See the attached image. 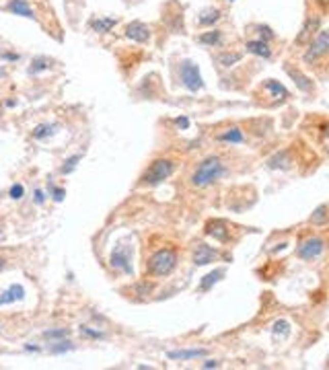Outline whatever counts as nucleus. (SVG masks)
I'll use <instances>...</instances> for the list:
<instances>
[{
  "label": "nucleus",
  "mask_w": 329,
  "mask_h": 370,
  "mask_svg": "<svg viewBox=\"0 0 329 370\" xmlns=\"http://www.w3.org/2000/svg\"><path fill=\"white\" fill-rule=\"evenodd\" d=\"M325 247H327L325 239H321V237H309L307 241H303V243L298 245L296 255H298L300 259H305V261H313V259H317V257L325 251Z\"/></svg>",
  "instance_id": "obj_5"
},
{
  "label": "nucleus",
  "mask_w": 329,
  "mask_h": 370,
  "mask_svg": "<svg viewBox=\"0 0 329 370\" xmlns=\"http://www.w3.org/2000/svg\"><path fill=\"white\" fill-rule=\"evenodd\" d=\"M72 350H74V346H72L70 341H66V337H64V339H60L56 346H51V348H49V352H51V354H64V352H72Z\"/></svg>",
  "instance_id": "obj_28"
},
{
  "label": "nucleus",
  "mask_w": 329,
  "mask_h": 370,
  "mask_svg": "<svg viewBox=\"0 0 329 370\" xmlns=\"http://www.w3.org/2000/svg\"><path fill=\"white\" fill-rule=\"evenodd\" d=\"M23 193H25V187H23L21 183H17V185H13V187L9 189V195H11L13 200H21Z\"/></svg>",
  "instance_id": "obj_33"
},
{
  "label": "nucleus",
  "mask_w": 329,
  "mask_h": 370,
  "mask_svg": "<svg viewBox=\"0 0 329 370\" xmlns=\"http://www.w3.org/2000/svg\"><path fill=\"white\" fill-rule=\"evenodd\" d=\"M80 158H83V154H72V156L68 158V161H64V165H62V169H60V171H62L64 175H66V173H72V171L76 169V165L80 163Z\"/></svg>",
  "instance_id": "obj_27"
},
{
  "label": "nucleus",
  "mask_w": 329,
  "mask_h": 370,
  "mask_svg": "<svg viewBox=\"0 0 329 370\" xmlns=\"http://www.w3.org/2000/svg\"><path fill=\"white\" fill-rule=\"evenodd\" d=\"M223 278H225V270H214V272H210L208 276H204V278H202V282H200V290H202V292L210 290L216 282H221Z\"/></svg>",
  "instance_id": "obj_18"
},
{
  "label": "nucleus",
  "mask_w": 329,
  "mask_h": 370,
  "mask_svg": "<svg viewBox=\"0 0 329 370\" xmlns=\"http://www.w3.org/2000/svg\"><path fill=\"white\" fill-rule=\"evenodd\" d=\"M221 39H223V31H208V33L200 35V43H204V45H218Z\"/></svg>",
  "instance_id": "obj_25"
},
{
  "label": "nucleus",
  "mask_w": 329,
  "mask_h": 370,
  "mask_svg": "<svg viewBox=\"0 0 329 370\" xmlns=\"http://www.w3.org/2000/svg\"><path fill=\"white\" fill-rule=\"evenodd\" d=\"M56 130H58V124H39V126H35V128H33V138L43 140V138L51 136Z\"/></svg>",
  "instance_id": "obj_22"
},
{
  "label": "nucleus",
  "mask_w": 329,
  "mask_h": 370,
  "mask_svg": "<svg viewBox=\"0 0 329 370\" xmlns=\"http://www.w3.org/2000/svg\"><path fill=\"white\" fill-rule=\"evenodd\" d=\"M225 175H227V169H225L221 158H218V156H208L196 167V171L191 173L189 181H191L194 187H208V185H212L214 181H218Z\"/></svg>",
  "instance_id": "obj_2"
},
{
  "label": "nucleus",
  "mask_w": 329,
  "mask_h": 370,
  "mask_svg": "<svg viewBox=\"0 0 329 370\" xmlns=\"http://www.w3.org/2000/svg\"><path fill=\"white\" fill-rule=\"evenodd\" d=\"M177 249L173 247H164V249H158L154 251L148 261H146V272L154 278H167L175 272L177 268Z\"/></svg>",
  "instance_id": "obj_1"
},
{
  "label": "nucleus",
  "mask_w": 329,
  "mask_h": 370,
  "mask_svg": "<svg viewBox=\"0 0 329 370\" xmlns=\"http://www.w3.org/2000/svg\"><path fill=\"white\" fill-rule=\"evenodd\" d=\"M208 352L202 350V348H196V350H171L167 352V358L171 360H196V358H204Z\"/></svg>",
  "instance_id": "obj_12"
},
{
  "label": "nucleus",
  "mask_w": 329,
  "mask_h": 370,
  "mask_svg": "<svg viewBox=\"0 0 329 370\" xmlns=\"http://www.w3.org/2000/svg\"><path fill=\"white\" fill-rule=\"evenodd\" d=\"M221 142H231V144H241V142H245V134L239 130V128H231V130H227V132H223V134H218L216 136Z\"/></svg>",
  "instance_id": "obj_17"
},
{
  "label": "nucleus",
  "mask_w": 329,
  "mask_h": 370,
  "mask_svg": "<svg viewBox=\"0 0 329 370\" xmlns=\"http://www.w3.org/2000/svg\"><path fill=\"white\" fill-rule=\"evenodd\" d=\"M51 193H53V200H56V202H62V200H64V195H66V191H64L62 187H53V189H51Z\"/></svg>",
  "instance_id": "obj_36"
},
{
  "label": "nucleus",
  "mask_w": 329,
  "mask_h": 370,
  "mask_svg": "<svg viewBox=\"0 0 329 370\" xmlns=\"http://www.w3.org/2000/svg\"><path fill=\"white\" fill-rule=\"evenodd\" d=\"M202 366L204 368H218V366H221V362H218V360H206Z\"/></svg>",
  "instance_id": "obj_37"
},
{
  "label": "nucleus",
  "mask_w": 329,
  "mask_h": 370,
  "mask_svg": "<svg viewBox=\"0 0 329 370\" xmlns=\"http://www.w3.org/2000/svg\"><path fill=\"white\" fill-rule=\"evenodd\" d=\"M181 80L183 84L189 89V91H200L204 89V80H202V74H200V68L194 64V62H183L181 64Z\"/></svg>",
  "instance_id": "obj_7"
},
{
  "label": "nucleus",
  "mask_w": 329,
  "mask_h": 370,
  "mask_svg": "<svg viewBox=\"0 0 329 370\" xmlns=\"http://www.w3.org/2000/svg\"><path fill=\"white\" fill-rule=\"evenodd\" d=\"M43 200H45V197H43V191L37 189V191H35V202H37V204H43Z\"/></svg>",
  "instance_id": "obj_39"
},
{
  "label": "nucleus",
  "mask_w": 329,
  "mask_h": 370,
  "mask_svg": "<svg viewBox=\"0 0 329 370\" xmlns=\"http://www.w3.org/2000/svg\"><path fill=\"white\" fill-rule=\"evenodd\" d=\"M218 259V251L210 245H198L196 253H194V266H208V263H214Z\"/></svg>",
  "instance_id": "obj_9"
},
{
  "label": "nucleus",
  "mask_w": 329,
  "mask_h": 370,
  "mask_svg": "<svg viewBox=\"0 0 329 370\" xmlns=\"http://www.w3.org/2000/svg\"><path fill=\"white\" fill-rule=\"evenodd\" d=\"M239 60H241V54H221L218 56V62H221V66H225V68L237 64Z\"/></svg>",
  "instance_id": "obj_29"
},
{
  "label": "nucleus",
  "mask_w": 329,
  "mask_h": 370,
  "mask_svg": "<svg viewBox=\"0 0 329 370\" xmlns=\"http://www.w3.org/2000/svg\"><path fill=\"white\" fill-rule=\"evenodd\" d=\"M173 171H175V163L171 158H156L140 177V185H158L162 181H167L173 175Z\"/></svg>",
  "instance_id": "obj_3"
},
{
  "label": "nucleus",
  "mask_w": 329,
  "mask_h": 370,
  "mask_svg": "<svg viewBox=\"0 0 329 370\" xmlns=\"http://www.w3.org/2000/svg\"><path fill=\"white\" fill-rule=\"evenodd\" d=\"M25 350H27V352H39V348H37V346H33V344H27V346H25Z\"/></svg>",
  "instance_id": "obj_41"
},
{
  "label": "nucleus",
  "mask_w": 329,
  "mask_h": 370,
  "mask_svg": "<svg viewBox=\"0 0 329 370\" xmlns=\"http://www.w3.org/2000/svg\"><path fill=\"white\" fill-rule=\"evenodd\" d=\"M126 37L132 39V41H138V43H146L150 39V29L148 25L140 23V21H134L126 27Z\"/></svg>",
  "instance_id": "obj_8"
},
{
  "label": "nucleus",
  "mask_w": 329,
  "mask_h": 370,
  "mask_svg": "<svg viewBox=\"0 0 329 370\" xmlns=\"http://www.w3.org/2000/svg\"><path fill=\"white\" fill-rule=\"evenodd\" d=\"M247 49L251 51V54L261 56V58H269V56H271V49H269L267 41H261V39H257V41H247Z\"/></svg>",
  "instance_id": "obj_16"
},
{
  "label": "nucleus",
  "mask_w": 329,
  "mask_h": 370,
  "mask_svg": "<svg viewBox=\"0 0 329 370\" xmlns=\"http://www.w3.org/2000/svg\"><path fill=\"white\" fill-rule=\"evenodd\" d=\"M286 72L290 74V78H292V80H296L298 89H303V91H311V89H313V82H311V78H309V76H305L303 72H298V70H292L290 66H286Z\"/></svg>",
  "instance_id": "obj_21"
},
{
  "label": "nucleus",
  "mask_w": 329,
  "mask_h": 370,
  "mask_svg": "<svg viewBox=\"0 0 329 370\" xmlns=\"http://www.w3.org/2000/svg\"><path fill=\"white\" fill-rule=\"evenodd\" d=\"M290 165V158H288V152L282 150V152H276L269 161H267V167L269 169H286Z\"/></svg>",
  "instance_id": "obj_19"
},
{
  "label": "nucleus",
  "mask_w": 329,
  "mask_h": 370,
  "mask_svg": "<svg viewBox=\"0 0 329 370\" xmlns=\"http://www.w3.org/2000/svg\"><path fill=\"white\" fill-rule=\"evenodd\" d=\"M136 292H138V296H148V294L152 292V284L142 282V284H138V286H136Z\"/></svg>",
  "instance_id": "obj_34"
},
{
  "label": "nucleus",
  "mask_w": 329,
  "mask_h": 370,
  "mask_svg": "<svg viewBox=\"0 0 329 370\" xmlns=\"http://www.w3.org/2000/svg\"><path fill=\"white\" fill-rule=\"evenodd\" d=\"M23 296H25V288H23L21 284H13L7 292L0 294V306L11 304V302H17V300H21Z\"/></svg>",
  "instance_id": "obj_13"
},
{
  "label": "nucleus",
  "mask_w": 329,
  "mask_h": 370,
  "mask_svg": "<svg viewBox=\"0 0 329 370\" xmlns=\"http://www.w3.org/2000/svg\"><path fill=\"white\" fill-rule=\"evenodd\" d=\"M132 255H134V249H132L130 245L120 243V245L112 251V255H109V266H112L114 270H120V272L132 276V274H134V268H132Z\"/></svg>",
  "instance_id": "obj_4"
},
{
  "label": "nucleus",
  "mask_w": 329,
  "mask_h": 370,
  "mask_svg": "<svg viewBox=\"0 0 329 370\" xmlns=\"http://www.w3.org/2000/svg\"><path fill=\"white\" fill-rule=\"evenodd\" d=\"M80 333H83L85 337H89V339H103V337H105L103 331L93 329V327H89V325H83V327H80Z\"/></svg>",
  "instance_id": "obj_31"
},
{
  "label": "nucleus",
  "mask_w": 329,
  "mask_h": 370,
  "mask_svg": "<svg viewBox=\"0 0 329 370\" xmlns=\"http://www.w3.org/2000/svg\"><path fill=\"white\" fill-rule=\"evenodd\" d=\"M257 29L261 31V41H271L273 39V33L269 27H263V25H257Z\"/></svg>",
  "instance_id": "obj_35"
},
{
  "label": "nucleus",
  "mask_w": 329,
  "mask_h": 370,
  "mask_svg": "<svg viewBox=\"0 0 329 370\" xmlns=\"http://www.w3.org/2000/svg\"><path fill=\"white\" fill-rule=\"evenodd\" d=\"M319 25H321V19L319 17H309L307 21H305V25H303V29H300V35L296 37V43L298 45H303V43H307L311 37H313V33L319 29Z\"/></svg>",
  "instance_id": "obj_11"
},
{
  "label": "nucleus",
  "mask_w": 329,
  "mask_h": 370,
  "mask_svg": "<svg viewBox=\"0 0 329 370\" xmlns=\"http://www.w3.org/2000/svg\"><path fill=\"white\" fill-rule=\"evenodd\" d=\"M265 89L271 93L273 99H280V97L286 99V97H288V91H286L280 82H276V80H265Z\"/></svg>",
  "instance_id": "obj_23"
},
{
  "label": "nucleus",
  "mask_w": 329,
  "mask_h": 370,
  "mask_svg": "<svg viewBox=\"0 0 329 370\" xmlns=\"http://www.w3.org/2000/svg\"><path fill=\"white\" fill-rule=\"evenodd\" d=\"M47 68H49V60L43 58V56H39V58H33L31 68H29V74H39V72H43Z\"/></svg>",
  "instance_id": "obj_26"
},
{
  "label": "nucleus",
  "mask_w": 329,
  "mask_h": 370,
  "mask_svg": "<svg viewBox=\"0 0 329 370\" xmlns=\"http://www.w3.org/2000/svg\"><path fill=\"white\" fill-rule=\"evenodd\" d=\"M290 325L286 321H276L273 323V335H288Z\"/></svg>",
  "instance_id": "obj_32"
},
{
  "label": "nucleus",
  "mask_w": 329,
  "mask_h": 370,
  "mask_svg": "<svg viewBox=\"0 0 329 370\" xmlns=\"http://www.w3.org/2000/svg\"><path fill=\"white\" fill-rule=\"evenodd\" d=\"M5 268H7V259H5V257H0V272H3Z\"/></svg>",
  "instance_id": "obj_43"
},
{
  "label": "nucleus",
  "mask_w": 329,
  "mask_h": 370,
  "mask_svg": "<svg viewBox=\"0 0 329 370\" xmlns=\"http://www.w3.org/2000/svg\"><path fill=\"white\" fill-rule=\"evenodd\" d=\"M175 124H177L179 128H183V130H185V128L189 126V120H187V118H177V120H175Z\"/></svg>",
  "instance_id": "obj_38"
},
{
  "label": "nucleus",
  "mask_w": 329,
  "mask_h": 370,
  "mask_svg": "<svg viewBox=\"0 0 329 370\" xmlns=\"http://www.w3.org/2000/svg\"><path fill=\"white\" fill-rule=\"evenodd\" d=\"M329 54V31H319L317 37L311 41L309 51L305 54V62H317L321 56Z\"/></svg>",
  "instance_id": "obj_6"
},
{
  "label": "nucleus",
  "mask_w": 329,
  "mask_h": 370,
  "mask_svg": "<svg viewBox=\"0 0 329 370\" xmlns=\"http://www.w3.org/2000/svg\"><path fill=\"white\" fill-rule=\"evenodd\" d=\"M206 233L210 237H214L218 243H227L229 241V235H231V231H229V226H227L225 220H210L206 224Z\"/></svg>",
  "instance_id": "obj_10"
},
{
  "label": "nucleus",
  "mask_w": 329,
  "mask_h": 370,
  "mask_svg": "<svg viewBox=\"0 0 329 370\" xmlns=\"http://www.w3.org/2000/svg\"><path fill=\"white\" fill-rule=\"evenodd\" d=\"M9 11L19 15V17H25V19H33V9L29 7L27 0H11L9 3Z\"/></svg>",
  "instance_id": "obj_15"
},
{
  "label": "nucleus",
  "mask_w": 329,
  "mask_h": 370,
  "mask_svg": "<svg viewBox=\"0 0 329 370\" xmlns=\"http://www.w3.org/2000/svg\"><path fill=\"white\" fill-rule=\"evenodd\" d=\"M0 58H5V60H19V54H0Z\"/></svg>",
  "instance_id": "obj_40"
},
{
  "label": "nucleus",
  "mask_w": 329,
  "mask_h": 370,
  "mask_svg": "<svg viewBox=\"0 0 329 370\" xmlns=\"http://www.w3.org/2000/svg\"><path fill=\"white\" fill-rule=\"evenodd\" d=\"M116 23H118V19H114V17H99V19L91 21V29L95 33H109L116 27Z\"/></svg>",
  "instance_id": "obj_14"
},
{
  "label": "nucleus",
  "mask_w": 329,
  "mask_h": 370,
  "mask_svg": "<svg viewBox=\"0 0 329 370\" xmlns=\"http://www.w3.org/2000/svg\"><path fill=\"white\" fill-rule=\"evenodd\" d=\"M325 148H327V152H329V128H327V132H325Z\"/></svg>",
  "instance_id": "obj_42"
},
{
  "label": "nucleus",
  "mask_w": 329,
  "mask_h": 370,
  "mask_svg": "<svg viewBox=\"0 0 329 370\" xmlns=\"http://www.w3.org/2000/svg\"><path fill=\"white\" fill-rule=\"evenodd\" d=\"M218 19H221V11L214 9V7H210V9H204V11L200 13L198 23H200V25H214Z\"/></svg>",
  "instance_id": "obj_20"
},
{
  "label": "nucleus",
  "mask_w": 329,
  "mask_h": 370,
  "mask_svg": "<svg viewBox=\"0 0 329 370\" xmlns=\"http://www.w3.org/2000/svg\"><path fill=\"white\" fill-rule=\"evenodd\" d=\"M329 220V206H325V204H321L315 212H313V216H311V222L313 224H325Z\"/></svg>",
  "instance_id": "obj_24"
},
{
  "label": "nucleus",
  "mask_w": 329,
  "mask_h": 370,
  "mask_svg": "<svg viewBox=\"0 0 329 370\" xmlns=\"http://www.w3.org/2000/svg\"><path fill=\"white\" fill-rule=\"evenodd\" d=\"M68 335H70L68 329H49V331H43V337L45 339H64Z\"/></svg>",
  "instance_id": "obj_30"
}]
</instances>
